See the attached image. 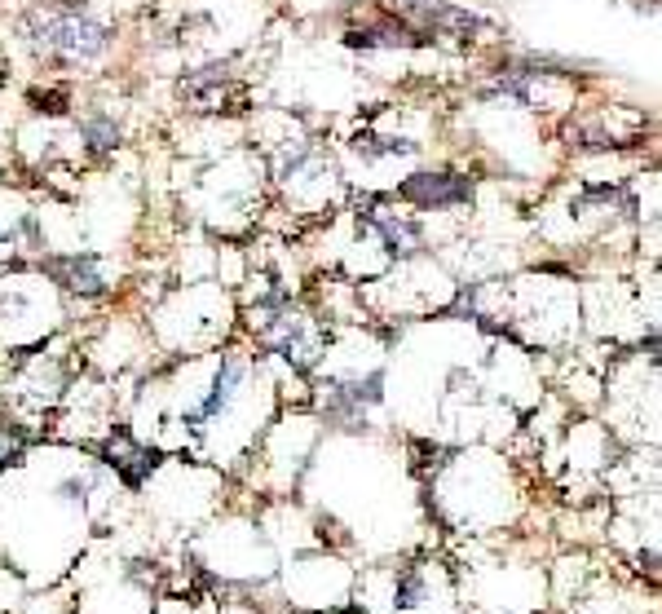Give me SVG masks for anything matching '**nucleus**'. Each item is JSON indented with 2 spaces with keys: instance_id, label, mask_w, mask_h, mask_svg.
<instances>
[{
  "instance_id": "f257e3e1",
  "label": "nucleus",
  "mask_w": 662,
  "mask_h": 614,
  "mask_svg": "<svg viewBox=\"0 0 662 614\" xmlns=\"http://www.w3.org/2000/svg\"><path fill=\"white\" fill-rule=\"evenodd\" d=\"M402 199H415L420 208H451L473 199V182L455 173H415L411 182H402Z\"/></svg>"
},
{
  "instance_id": "f03ea898",
  "label": "nucleus",
  "mask_w": 662,
  "mask_h": 614,
  "mask_svg": "<svg viewBox=\"0 0 662 614\" xmlns=\"http://www.w3.org/2000/svg\"><path fill=\"white\" fill-rule=\"evenodd\" d=\"M45 40L49 45H58V49H67V54H98V49L106 45V31L102 27H93V23H84V18H58V23H49L45 27Z\"/></svg>"
},
{
  "instance_id": "7ed1b4c3",
  "label": "nucleus",
  "mask_w": 662,
  "mask_h": 614,
  "mask_svg": "<svg viewBox=\"0 0 662 614\" xmlns=\"http://www.w3.org/2000/svg\"><path fill=\"white\" fill-rule=\"evenodd\" d=\"M62 274V279H67V288H76V292H102V279L98 274H93V257H71V261H58V266H53Z\"/></svg>"
},
{
  "instance_id": "20e7f679",
  "label": "nucleus",
  "mask_w": 662,
  "mask_h": 614,
  "mask_svg": "<svg viewBox=\"0 0 662 614\" xmlns=\"http://www.w3.org/2000/svg\"><path fill=\"white\" fill-rule=\"evenodd\" d=\"M84 142H89V151L93 155H106V151H115V146H120V129H115L111 120H89L84 124Z\"/></svg>"
},
{
  "instance_id": "39448f33",
  "label": "nucleus",
  "mask_w": 662,
  "mask_h": 614,
  "mask_svg": "<svg viewBox=\"0 0 662 614\" xmlns=\"http://www.w3.org/2000/svg\"><path fill=\"white\" fill-rule=\"evenodd\" d=\"M31 102H36V111H45V115H67V102H71V93H67V89L31 93Z\"/></svg>"
}]
</instances>
